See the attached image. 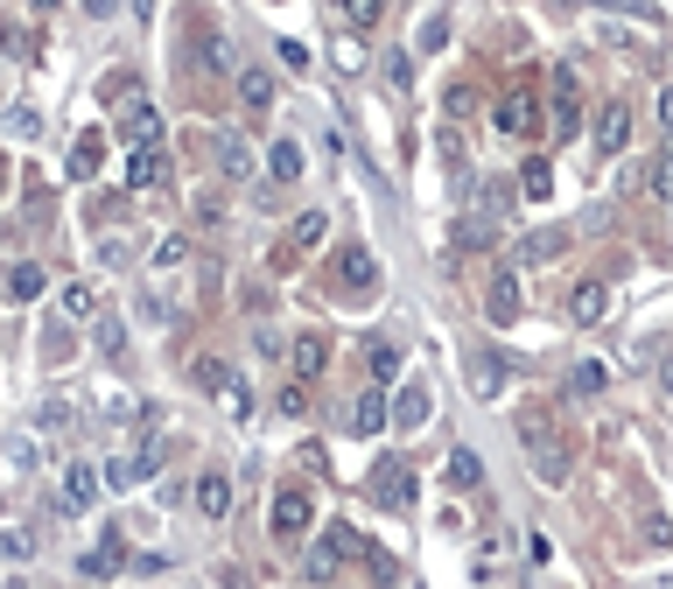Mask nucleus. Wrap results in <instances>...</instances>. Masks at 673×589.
Listing matches in <instances>:
<instances>
[{"label":"nucleus","mask_w":673,"mask_h":589,"mask_svg":"<svg viewBox=\"0 0 673 589\" xmlns=\"http://www.w3.org/2000/svg\"><path fill=\"white\" fill-rule=\"evenodd\" d=\"M358 547H365V541L351 534V526H323V534H316V547H310V555H302V568H310V582H330L337 568L358 555Z\"/></svg>","instance_id":"nucleus-2"},{"label":"nucleus","mask_w":673,"mask_h":589,"mask_svg":"<svg viewBox=\"0 0 673 589\" xmlns=\"http://www.w3.org/2000/svg\"><path fill=\"white\" fill-rule=\"evenodd\" d=\"M470 393L477 401H498V393H506V358L498 351H470Z\"/></svg>","instance_id":"nucleus-21"},{"label":"nucleus","mask_w":673,"mask_h":589,"mask_svg":"<svg viewBox=\"0 0 673 589\" xmlns=\"http://www.w3.org/2000/svg\"><path fill=\"white\" fill-rule=\"evenodd\" d=\"M568 253V225H541V232L512 239V268H547V260Z\"/></svg>","instance_id":"nucleus-9"},{"label":"nucleus","mask_w":673,"mask_h":589,"mask_svg":"<svg viewBox=\"0 0 673 589\" xmlns=\"http://www.w3.org/2000/svg\"><path fill=\"white\" fill-rule=\"evenodd\" d=\"M43 428H70V401H43V414H35Z\"/></svg>","instance_id":"nucleus-46"},{"label":"nucleus","mask_w":673,"mask_h":589,"mask_svg":"<svg viewBox=\"0 0 673 589\" xmlns=\"http://www.w3.org/2000/svg\"><path fill=\"white\" fill-rule=\"evenodd\" d=\"M625 148H631V106L604 99L596 106V155H625Z\"/></svg>","instance_id":"nucleus-11"},{"label":"nucleus","mask_w":673,"mask_h":589,"mask_svg":"<svg viewBox=\"0 0 673 589\" xmlns=\"http://www.w3.org/2000/svg\"><path fill=\"white\" fill-rule=\"evenodd\" d=\"M169 183V148H127V189Z\"/></svg>","instance_id":"nucleus-17"},{"label":"nucleus","mask_w":673,"mask_h":589,"mask_svg":"<svg viewBox=\"0 0 673 589\" xmlns=\"http://www.w3.org/2000/svg\"><path fill=\"white\" fill-rule=\"evenodd\" d=\"M99 478H106L112 491H127V484H141V463H133V456H112V463L99 470Z\"/></svg>","instance_id":"nucleus-39"},{"label":"nucleus","mask_w":673,"mask_h":589,"mask_svg":"<svg viewBox=\"0 0 673 589\" xmlns=\"http://www.w3.org/2000/svg\"><path fill=\"white\" fill-rule=\"evenodd\" d=\"M302 168H310V162H302V141H274V148H267V176H274V183H302Z\"/></svg>","instance_id":"nucleus-27"},{"label":"nucleus","mask_w":673,"mask_h":589,"mask_svg":"<svg viewBox=\"0 0 673 589\" xmlns=\"http://www.w3.org/2000/svg\"><path fill=\"white\" fill-rule=\"evenodd\" d=\"M302 407H310V393H302V379H295V386H281V414H302Z\"/></svg>","instance_id":"nucleus-48"},{"label":"nucleus","mask_w":673,"mask_h":589,"mask_svg":"<svg viewBox=\"0 0 673 589\" xmlns=\"http://www.w3.org/2000/svg\"><path fill=\"white\" fill-rule=\"evenodd\" d=\"M387 85L400 91V99H408V91H414V56H400V50L387 56Z\"/></svg>","instance_id":"nucleus-41"},{"label":"nucleus","mask_w":673,"mask_h":589,"mask_svg":"<svg viewBox=\"0 0 673 589\" xmlns=\"http://www.w3.org/2000/svg\"><path fill=\"white\" fill-rule=\"evenodd\" d=\"M604 309H610V288H604V281H575V288H568V323L596 330V323H604Z\"/></svg>","instance_id":"nucleus-18"},{"label":"nucleus","mask_w":673,"mask_h":589,"mask_svg":"<svg viewBox=\"0 0 673 589\" xmlns=\"http://www.w3.org/2000/svg\"><path fill=\"white\" fill-rule=\"evenodd\" d=\"M428 414H435V393L421 386V379H408V386L393 393V428H400V435H414L421 422H428Z\"/></svg>","instance_id":"nucleus-14"},{"label":"nucleus","mask_w":673,"mask_h":589,"mask_svg":"<svg viewBox=\"0 0 673 589\" xmlns=\"http://www.w3.org/2000/svg\"><path fill=\"white\" fill-rule=\"evenodd\" d=\"M449 43V14H428V22H421V50H442Z\"/></svg>","instance_id":"nucleus-44"},{"label":"nucleus","mask_w":673,"mask_h":589,"mask_svg":"<svg viewBox=\"0 0 673 589\" xmlns=\"http://www.w3.org/2000/svg\"><path fill=\"white\" fill-rule=\"evenodd\" d=\"M85 14H112V0H85Z\"/></svg>","instance_id":"nucleus-49"},{"label":"nucleus","mask_w":673,"mask_h":589,"mask_svg":"<svg viewBox=\"0 0 673 589\" xmlns=\"http://www.w3.org/2000/svg\"><path fill=\"white\" fill-rule=\"evenodd\" d=\"M379 428H393V401H387V386H365L351 401V435H379Z\"/></svg>","instance_id":"nucleus-15"},{"label":"nucleus","mask_w":673,"mask_h":589,"mask_svg":"<svg viewBox=\"0 0 673 589\" xmlns=\"http://www.w3.org/2000/svg\"><path fill=\"white\" fill-rule=\"evenodd\" d=\"M8 589H29V582H8Z\"/></svg>","instance_id":"nucleus-50"},{"label":"nucleus","mask_w":673,"mask_h":589,"mask_svg":"<svg viewBox=\"0 0 673 589\" xmlns=\"http://www.w3.org/2000/svg\"><path fill=\"white\" fill-rule=\"evenodd\" d=\"M274 50H281V64H287V70H310V50H302V43H287V35H281Z\"/></svg>","instance_id":"nucleus-47"},{"label":"nucleus","mask_w":673,"mask_h":589,"mask_svg":"<svg viewBox=\"0 0 673 589\" xmlns=\"http://www.w3.org/2000/svg\"><path fill=\"white\" fill-rule=\"evenodd\" d=\"M99 168H106V134L91 127V134H78V141H70V162H64V176H70V183H91Z\"/></svg>","instance_id":"nucleus-16"},{"label":"nucleus","mask_w":673,"mask_h":589,"mask_svg":"<svg viewBox=\"0 0 673 589\" xmlns=\"http://www.w3.org/2000/svg\"><path fill=\"white\" fill-rule=\"evenodd\" d=\"M8 134H14V141H35V134H43V112H35V106H14V112H8Z\"/></svg>","instance_id":"nucleus-38"},{"label":"nucleus","mask_w":673,"mask_h":589,"mask_svg":"<svg viewBox=\"0 0 673 589\" xmlns=\"http://www.w3.org/2000/svg\"><path fill=\"white\" fill-rule=\"evenodd\" d=\"M218 168H225V176H232V183H246V176H253V148H246V141L232 134V141L218 148Z\"/></svg>","instance_id":"nucleus-34"},{"label":"nucleus","mask_w":673,"mask_h":589,"mask_svg":"<svg viewBox=\"0 0 673 589\" xmlns=\"http://www.w3.org/2000/svg\"><path fill=\"white\" fill-rule=\"evenodd\" d=\"M519 435H527V456H533V470H541V484H568V449H562V435H554V422L541 407L519 414Z\"/></svg>","instance_id":"nucleus-1"},{"label":"nucleus","mask_w":673,"mask_h":589,"mask_svg":"<svg viewBox=\"0 0 673 589\" xmlns=\"http://www.w3.org/2000/svg\"><path fill=\"white\" fill-rule=\"evenodd\" d=\"M120 148H162V112L148 99H127L120 106Z\"/></svg>","instance_id":"nucleus-10"},{"label":"nucleus","mask_w":673,"mask_h":589,"mask_svg":"<svg viewBox=\"0 0 673 589\" xmlns=\"http://www.w3.org/2000/svg\"><path fill=\"white\" fill-rule=\"evenodd\" d=\"M43 288H50V274L35 268V260H14V268H0V295H8V302H35Z\"/></svg>","instance_id":"nucleus-19"},{"label":"nucleus","mask_w":673,"mask_h":589,"mask_svg":"<svg viewBox=\"0 0 673 589\" xmlns=\"http://www.w3.org/2000/svg\"><path fill=\"white\" fill-rule=\"evenodd\" d=\"M372 505L408 512V505H414V470H408V463H379V470H372Z\"/></svg>","instance_id":"nucleus-12"},{"label":"nucleus","mask_w":673,"mask_h":589,"mask_svg":"<svg viewBox=\"0 0 673 589\" xmlns=\"http://www.w3.org/2000/svg\"><path fill=\"white\" fill-rule=\"evenodd\" d=\"M78 568H85V576H91V582H106V576H120V568H127V547H120V534H106V541H99V547H91V555L78 561Z\"/></svg>","instance_id":"nucleus-26"},{"label":"nucleus","mask_w":673,"mask_h":589,"mask_svg":"<svg viewBox=\"0 0 673 589\" xmlns=\"http://www.w3.org/2000/svg\"><path fill=\"white\" fill-rule=\"evenodd\" d=\"M99 351H106V358H120V351H127V323H120V316H106V323H99Z\"/></svg>","instance_id":"nucleus-42"},{"label":"nucleus","mask_w":673,"mask_h":589,"mask_svg":"<svg viewBox=\"0 0 673 589\" xmlns=\"http://www.w3.org/2000/svg\"><path fill=\"white\" fill-rule=\"evenodd\" d=\"M133 463H141V478H155V470L169 463V435H162V428H148V435H141V449H133Z\"/></svg>","instance_id":"nucleus-33"},{"label":"nucleus","mask_w":673,"mask_h":589,"mask_svg":"<svg viewBox=\"0 0 673 589\" xmlns=\"http://www.w3.org/2000/svg\"><path fill=\"white\" fill-rule=\"evenodd\" d=\"M189 499H197V512H204V520H225V512H232V478H225V470H204Z\"/></svg>","instance_id":"nucleus-22"},{"label":"nucleus","mask_w":673,"mask_h":589,"mask_svg":"<svg viewBox=\"0 0 673 589\" xmlns=\"http://www.w3.org/2000/svg\"><path fill=\"white\" fill-rule=\"evenodd\" d=\"M310 520H316L310 491H274V505H267V534H274V541H302V534H310Z\"/></svg>","instance_id":"nucleus-5"},{"label":"nucleus","mask_w":673,"mask_h":589,"mask_svg":"<svg viewBox=\"0 0 673 589\" xmlns=\"http://www.w3.org/2000/svg\"><path fill=\"white\" fill-rule=\"evenodd\" d=\"M239 106H246V112H267V106H274V70H239Z\"/></svg>","instance_id":"nucleus-30"},{"label":"nucleus","mask_w":673,"mask_h":589,"mask_svg":"<svg viewBox=\"0 0 673 589\" xmlns=\"http://www.w3.org/2000/svg\"><path fill=\"white\" fill-rule=\"evenodd\" d=\"M519 197H527V204H547V197H554V168H547L541 155L519 162Z\"/></svg>","instance_id":"nucleus-29"},{"label":"nucleus","mask_w":673,"mask_h":589,"mask_svg":"<svg viewBox=\"0 0 673 589\" xmlns=\"http://www.w3.org/2000/svg\"><path fill=\"white\" fill-rule=\"evenodd\" d=\"M470 197H477V204H470V211H477V218H491V225H506V211H512V183H506V176H485V183H477V189H470Z\"/></svg>","instance_id":"nucleus-24"},{"label":"nucleus","mask_w":673,"mask_h":589,"mask_svg":"<svg viewBox=\"0 0 673 589\" xmlns=\"http://www.w3.org/2000/svg\"><path fill=\"white\" fill-rule=\"evenodd\" d=\"M183 260H189V239H162L155 246V268H183Z\"/></svg>","instance_id":"nucleus-45"},{"label":"nucleus","mask_w":673,"mask_h":589,"mask_svg":"<svg viewBox=\"0 0 673 589\" xmlns=\"http://www.w3.org/2000/svg\"><path fill=\"white\" fill-rule=\"evenodd\" d=\"M547 127L554 134H575V127H583V78H575L568 64H554V85H547Z\"/></svg>","instance_id":"nucleus-4"},{"label":"nucleus","mask_w":673,"mask_h":589,"mask_svg":"<svg viewBox=\"0 0 673 589\" xmlns=\"http://www.w3.org/2000/svg\"><path fill=\"white\" fill-rule=\"evenodd\" d=\"M491 127H498L506 141H533V134L547 127V112H541V99H533V91H506V99L491 106Z\"/></svg>","instance_id":"nucleus-3"},{"label":"nucleus","mask_w":673,"mask_h":589,"mask_svg":"<svg viewBox=\"0 0 673 589\" xmlns=\"http://www.w3.org/2000/svg\"><path fill=\"white\" fill-rule=\"evenodd\" d=\"M189 379H197V393H210V401H225V393L239 386V372L225 366V358H197V366H189Z\"/></svg>","instance_id":"nucleus-25"},{"label":"nucleus","mask_w":673,"mask_h":589,"mask_svg":"<svg viewBox=\"0 0 673 589\" xmlns=\"http://www.w3.org/2000/svg\"><path fill=\"white\" fill-rule=\"evenodd\" d=\"M604 386H610V372L596 366V358H583V366L568 372V393H575V401H596V393H604Z\"/></svg>","instance_id":"nucleus-32"},{"label":"nucleus","mask_w":673,"mask_h":589,"mask_svg":"<svg viewBox=\"0 0 673 589\" xmlns=\"http://www.w3.org/2000/svg\"><path fill=\"white\" fill-rule=\"evenodd\" d=\"M372 288H379V260L365 253V246H344V253H337V295L365 302Z\"/></svg>","instance_id":"nucleus-7"},{"label":"nucleus","mask_w":673,"mask_h":589,"mask_svg":"<svg viewBox=\"0 0 673 589\" xmlns=\"http://www.w3.org/2000/svg\"><path fill=\"white\" fill-rule=\"evenodd\" d=\"M365 366H372V386H393L400 366H408V351H400L393 337H372V345H365Z\"/></svg>","instance_id":"nucleus-23"},{"label":"nucleus","mask_w":673,"mask_h":589,"mask_svg":"<svg viewBox=\"0 0 673 589\" xmlns=\"http://www.w3.org/2000/svg\"><path fill=\"white\" fill-rule=\"evenodd\" d=\"M0 555H8V561H29V555H35V534H29V526H0Z\"/></svg>","instance_id":"nucleus-36"},{"label":"nucleus","mask_w":673,"mask_h":589,"mask_svg":"<svg viewBox=\"0 0 673 589\" xmlns=\"http://www.w3.org/2000/svg\"><path fill=\"white\" fill-rule=\"evenodd\" d=\"M330 239V211H302L295 225H287V246H281V260H295V253H310V246Z\"/></svg>","instance_id":"nucleus-20"},{"label":"nucleus","mask_w":673,"mask_h":589,"mask_svg":"<svg viewBox=\"0 0 673 589\" xmlns=\"http://www.w3.org/2000/svg\"><path fill=\"white\" fill-rule=\"evenodd\" d=\"M323 366H330V337L323 330H302V337H287V379H323Z\"/></svg>","instance_id":"nucleus-8"},{"label":"nucleus","mask_w":673,"mask_h":589,"mask_svg":"<svg viewBox=\"0 0 673 589\" xmlns=\"http://www.w3.org/2000/svg\"><path fill=\"white\" fill-rule=\"evenodd\" d=\"M442 112H449V120H470V112H477V91H470V85H449V91H442Z\"/></svg>","instance_id":"nucleus-40"},{"label":"nucleus","mask_w":673,"mask_h":589,"mask_svg":"<svg viewBox=\"0 0 673 589\" xmlns=\"http://www.w3.org/2000/svg\"><path fill=\"white\" fill-rule=\"evenodd\" d=\"M99 463H64V491H56V505H64V520H78V512L99 505Z\"/></svg>","instance_id":"nucleus-6"},{"label":"nucleus","mask_w":673,"mask_h":589,"mask_svg":"<svg viewBox=\"0 0 673 589\" xmlns=\"http://www.w3.org/2000/svg\"><path fill=\"white\" fill-rule=\"evenodd\" d=\"M456 491H477L485 484V463H477V449H449V470H442Z\"/></svg>","instance_id":"nucleus-31"},{"label":"nucleus","mask_w":673,"mask_h":589,"mask_svg":"<svg viewBox=\"0 0 673 589\" xmlns=\"http://www.w3.org/2000/svg\"><path fill=\"white\" fill-rule=\"evenodd\" d=\"M337 8H344V22H351V29H372L379 14H387V0H337Z\"/></svg>","instance_id":"nucleus-37"},{"label":"nucleus","mask_w":673,"mask_h":589,"mask_svg":"<svg viewBox=\"0 0 673 589\" xmlns=\"http://www.w3.org/2000/svg\"><path fill=\"white\" fill-rule=\"evenodd\" d=\"M91 309H99V295H91V281H64V316L85 323Z\"/></svg>","instance_id":"nucleus-35"},{"label":"nucleus","mask_w":673,"mask_h":589,"mask_svg":"<svg viewBox=\"0 0 673 589\" xmlns=\"http://www.w3.org/2000/svg\"><path fill=\"white\" fill-rule=\"evenodd\" d=\"M204 70H232V43L225 35H204Z\"/></svg>","instance_id":"nucleus-43"},{"label":"nucleus","mask_w":673,"mask_h":589,"mask_svg":"<svg viewBox=\"0 0 673 589\" xmlns=\"http://www.w3.org/2000/svg\"><path fill=\"white\" fill-rule=\"evenodd\" d=\"M449 246H456V253H485V246H498V225L491 218H464V225H456V232H449Z\"/></svg>","instance_id":"nucleus-28"},{"label":"nucleus","mask_w":673,"mask_h":589,"mask_svg":"<svg viewBox=\"0 0 673 589\" xmlns=\"http://www.w3.org/2000/svg\"><path fill=\"white\" fill-rule=\"evenodd\" d=\"M485 316L498 323V330H512V323H519V274H512V260L491 274V288H485Z\"/></svg>","instance_id":"nucleus-13"}]
</instances>
